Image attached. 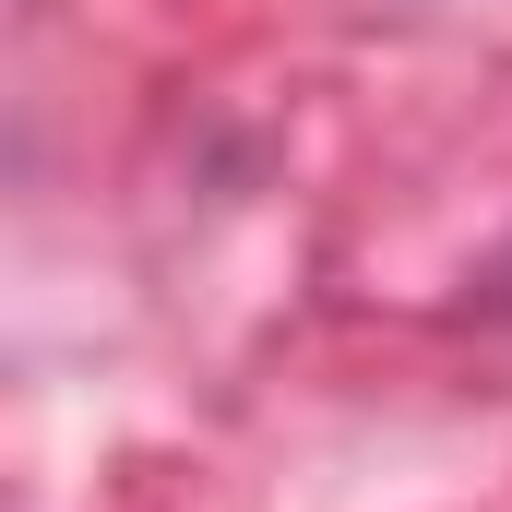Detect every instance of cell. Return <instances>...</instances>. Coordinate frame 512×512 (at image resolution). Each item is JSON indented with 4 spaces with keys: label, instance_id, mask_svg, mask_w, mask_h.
Here are the masks:
<instances>
[]
</instances>
